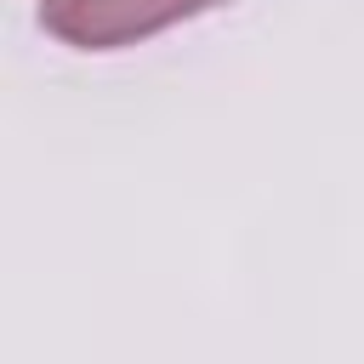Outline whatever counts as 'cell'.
<instances>
[{
	"label": "cell",
	"instance_id": "obj_1",
	"mask_svg": "<svg viewBox=\"0 0 364 364\" xmlns=\"http://www.w3.org/2000/svg\"><path fill=\"white\" fill-rule=\"evenodd\" d=\"M216 6L222 0H40V28L68 51H125Z\"/></svg>",
	"mask_w": 364,
	"mask_h": 364
}]
</instances>
